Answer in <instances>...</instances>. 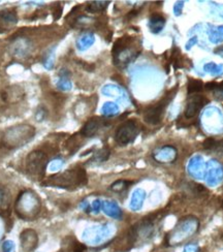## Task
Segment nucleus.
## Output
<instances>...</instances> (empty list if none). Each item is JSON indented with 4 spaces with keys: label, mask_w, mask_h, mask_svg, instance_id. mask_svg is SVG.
<instances>
[{
    "label": "nucleus",
    "mask_w": 223,
    "mask_h": 252,
    "mask_svg": "<svg viewBox=\"0 0 223 252\" xmlns=\"http://www.w3.org/2000/svg\"><path fill=\"white\" fill-rule=\"evenodd\" d=\"M9 50H11L13 56L19 58H25L26 56L30 54L32 50V44L28 38L20 36L14 40L11 47H9Z\"/></svg>",
    "instance_id": "9d476101"
},
{
    "label": "nucleus",
    "mask_w": 223,
    "mask_h": 252,
    "mask_svg": "<svg viewBox=\"0 0 223 252\" xmlns=\"http://www.w3.org/2000/svg\"><path fill=\"white\" fill-rule=\"evenodd\" d=\"M203 89V83L200 80H196V79H189L188 81V94H197L200 92Z\"/></svg>",
    "instance_id": "412c9836"
},
{
    "label": "nucleus",
    "mask_w": 223,
    "mask_h": 252,
    "mask_svg": "<svg viewBox=\"0 0 223 252\" xmlns=\"http://www.w3.org/2000/svg\"><path fill=\"white\" fill-rule=\"evenodd\" d=\"M2 252H16V245L12 240H6L3 242Z\"/></svg>",
    "instance_id": "5701e85b"
},
{
    "label": "nucleus",
    "mask_w": 223,
    "mask_h": 252,
    "mask_svg": "<svg viewBox=\"0 0 223 252\" xmlns=\"http://www.w3.org/2000/svg\"><path fill=\"white\" fill-rule=\"evenodd\" d=\"M18 23V16L14 9L0 11V33L12 30Z\"/></svg>",
    "instance_id": "f8f14e48"
},
{
    "label": "nucleus",
    "mask_w": 223,
    "mask_h": 252,
    "mask_svg": "<svg viewBox=\"0 0 223 252\" xmlns=\"http://www.w3.org/2000/svg\"><path fill=\"white\" fill-rule=\"evenodd\" d=\"M57 85H58V87H59V88L62 89V90H69V89L71 88V83H70L69 80L66 79L65 76L60 77V80L58 81Z\"/></svg>",
    "instance_id": "393cba45"
},
{
    "label": "nucleus",
    "mask_w": 223,
    "mask_h": 252,
    "mask_svg": "<svg viewBox=\"0 0 223 252\" xmlns=\"http://www.w3.org/2000/svg\"><path fill=\"white\" fill-rule=\"evenodd\" d=\"M140 133V126L134 120H127L118 126L115 132V141L120 146H126L132 143Z\"/></svg>",
    "instance_id": "6e6552de"
},
{
    "label": "nucleus",
    "mask_w": 223,
    "mask_h": 252,
    "mask_svg": "<svg viewBox=\"0 0 223 252\" xmlns=\"http://www.w3.org/2000/svg\"><path fill=\"white\" fill-rule=\"evenodd\" d=\"M92 43H93V38L86 36V37L82 38V40L79 43H77V47H79L80 49H85V48L89 47Z\"/></svg>",
    "instance_id": "a878e982"
},
{
    "label": "nucleus",
    "mask_w": 223,
    "mask_h": 252,
    "mask_svg": "<svg viewBox=\"0 0 223 252\" xmlns=\"http://www.w3.org/2000/svg\"><path fill=\"white\" fill-rule=\"evenodd\" d=\"M103 210H104V213H106V214L111 217L119 218L121 216L120 209L118 208L117 205H116V203L112 202H105L103 205Z\"/></svg>",
    "instance_id": "f3484780"
},
{
    "label": "nucleus",
    "mask_w": 223,
    "mask_h": 252,
    "mask_svg": "<svg viewBox=\"0 0 223 252\" xmlns=\"http://www.w3.org/2000/svg\"><path fill=\"white\" fill-rule=\"evenodd\" d=\"M104 125H105V120H103L102 118H99V117L91 118L85 123L80 133L83 135V137L91 138L98 133L99 129L103 127Z\"/></svg>",
    "instance_id": "ddd939ff"
},
{
    "label": "nucleus",
    "mask_w": 223,
    "mask_h": 252,
    "mask_svg": "<svg viewBox=\"0 0 223 252\" xmlns=\"http://www.w3.org/2000/svg\"><path fill=\"white\" fill-rule=\"evenodd\" d=\"M25 166L29 177L33 179H42L48 169L47 155L40 150L32 151L26 157Z\"/></svg>",
    "instance_id": "423d86ee"
},
{
    "label": "nucleus",
    "mask_w": 223,
    "mask_h": 252,
    "mask_svg": "<svg viewBox=\"0 0 223 252\" xmlns=\"http://www.w3.org/2000/svg\"><path fill=\"white\" fill-rule=\"evenodd\" d=\"M110 156V150L106 148H102L99 151H96L92 158L90 159V162H95V163H100L105 161Z\"/></svg>",
    "instance_id": "6ab92c4d"
},
{
    "label": "nucleus",
    "mask_w": 223,
    "mask_h": 252,
    "mask_svg": "<svg viewBox=\"0 0 223 252\" xmlns=\"http://www.w3.org/2000/svg\"><path fill=\"white\" fill-rule=\"evenodd\" d=\"M12 205V195L8 188L0 184V216L9 214V209Z\"/></svg>",
    "instance_id": "4468645a"
},
{
    "label": "nucleus",
    "mask_w": 223,
    "mask_h": 252,
    "mask_svg": "<svg viewBox=\"0 0 223 252\" xmlns=\"http://www.w3.org/2000/svg\"><path fill=\"white\" fill-rule=\"evenodd\" d=\"M135 46V40L132 36H122L116 41L112 50L114 63L117 66L124 67L134 60L139 55Z\"/></svg>",
    "instance_id": "20e7f679"
},
{
    "label": "nucleus",
    "mask_w": 223,
    "mask_h": 252,
    "mask_svg": "<svg viewBox=\"0 0 223 252\" xmlns=\"http://www.w3.org/2000/svg\"><path fill=\"white\" fill-rule=\"evenodd\" d=\"M217 144H218V141H216L215 139H213V138H209V139H207L205 142H203L202 146H203V148H205L206 150H209V151H216Z\"/></svg>",
    "instance_id": "4be33fe9"
},
{
    "label": "nucleus",
    "mask_w": 223,
    "mask_h": 252,
    "mask_svg": "<svg viewBox=\"0 0 223 252\" xmlns=\"http://www.w3.org/2000/svg\"><path fill=\"white\" fill-rule=\"evenodd\" d=\"M158 221V215L153 214L151 216L145 217L137 225H134L128 234L129 242L132 244L135 243H143L145 241H148L154 235L155 226Z\"/></svg>",
    "instance_id": "39448f33"
},
{
    "label": "nucleus",
    "mask_w": 223,
    "mask_h": 252,
    "mask_svg": "<svg viewBox=\"0 0 223 252\" xmlns=\"http://www.w3.org/2000/svg\"><path fill=\"white\" fill-rule=\"evenodd\" d=\"M110 2L109 1H93L87 5L86 9L89 13H99L104 11Z\"/></svg>",
    "instance_id": "aec40b11"
},
{
    "label": "nucleus",
    "mask_w": 223,
    "mask_h": 252,
    "mask_svg": "<svg viewBox=\"0 0 223 252\" xmlns=\"http://www.w3.org/2000/svg\"><path fill=\"white\" fill-rule=\"evenodd\" d=\"M208 100L199 94H192L189 96L184 116L186 119H192L199 113V111L208 103Z\"/></svg>",
    "instance_id": "1a4fd4ad"
},
{
    "label": "nucleus",
    "mask_w": 223,
    "mask_h": 252,
    "mask_svg": "<svg viewBox=\"0 0 223 252\" xmlns=\"http://www.w3.org/2000/svg\"><path fill=\"white\" fill-rule=\"evenodd\" d=\"M47 115V111L45 108H43V106H41L40 109H38V111L36 112V119L37 121H43L46 117Z\"/></svg>",
    "instance_id": "bb28decb"
},
{
    "label": "nucleus",
    "mask_w": 223,
    "mask_h": 252,
    "mask_svg": "<svg viewBox=\"0 0 223 252\" xmlns=\"http://www.w3.org/2000/svg\"><path fill=\"white\" fill-rule=\"evenodd\" d=\"M145 199V192L142 189H138L133 192V196L131 199V203H130V207L132 210H139L142 205H143V202Z\"/></svg>",
    "instance_id": "dca6fc26"
},
{
    "label": "nucleus",
    "mask_w": 223,
    "mask_h": 252,
    "mask_svg": "<svg viewBox=\"0 0 223 252\" xmlns=\"http://www.w3.org/2000/svg\"><path fill=\"white\" fill-rule=\"evenodd\" d=\"M85 249H86L85 245H83V244H81V243H76V244H74V252H84Z\"/></svg>",
    "instance_id": "cd10ccee"
},
{
    "label": "nucleus",
    "mask_w": 223,
    "mask_h": 252,
    "mask_svg": "<svg viewBox=\"0 0 223 252\" xmlns=\"http://www.w3.org/2000/svg\"><path fill=\"white\" fill-rule=\"evenodd\" d=\"M23 91L18 87H9L0 92V98L4 102H16L23 99Z\"/></svg>",
    "instance_id": "2eb2a0df"
},
{
    "label": "nucleus",
    "mask_w": 223,
    "mask_h": 252,
    "mask_svg": "<svg viewBox=\"0 0 223 252\" xmlns=\"http://www.w3.org/2000/svg\"><path fill=\"white\" fill-rule=\"evenodd\" d=\"M178 88H173L171 91H169L164 98L158 101L156 104H154L145 112L144 114V120L151 125H156L161 122L164 111L168 108L169 103L172 101V100L176 96Z\"/></svg>",
    "instance_id": "0eeeda50"
},
{
    "label": "nucleus",
    "mask_w": 223,
    "mask_h": 252,
    "mask_svg": "<svg viewBox=\"0 0 223 252\" xmlns=\"http://www.w3.org/2000/svg\"><path fill=\"white\" fill-rule=\"evenodd\" d=\"M35 135V128L29 124H17L7 128L1 138V143L8 149H17L31 142Z\"/></svg>",
    "instance_id": "7ed1b4c3"
},
{
    "label": "nucleus",
    "mask_w": 223,
    "mask_h": 252,
    "mask_svg": "<svg viewBox=\"0 0 223 252\" xmlns=\"http://www.w3.org/2000/svg\"><path fill=\"white\" fill-rule=\"evenodd\" d=\"M87 181L88 179H87L86 171L81 167H75L47 178L43 182V185L64 189H75L86 185Z\"/></svg>",
    "instance_id": "f257e3e1"
},
{
    "label": "nucleus",
    "mask_w": 223,
    "mask_h": 252,
    "mask_svg": "<svg viewBox=\"0 0 223 252\" xmlns=\"http://www.w3.org/2000/svg\"><path fill=\"white\" fill-rule=\"evenodd\" d=\"M21 248L24 252L33 251L38 244V236L37 232L32 228L24 229L20 235Z\"/></svg>",
    "instance_id": "9b49d317"
},
{
    "label": "nucleus",
    "mask_w": 223,
    "mask_h": 252,
    "mask_svg": "<svg viewBox=\"0 0 223 252\" xmlns=\"http://www.w3.org/2000/svg\"><path fill=\"white\" fill-rule=\"evenodd\" d=\"M41 210V198L32 190L22 191L16 200L15 212L23 220H34L40 215Z\"/></svg>",
    "instance_id": "f03ea898"
},
{
    "label": "nucleus",
    "mask_w": 223,
    "mask_h": 252,
    "mask_svg": "<svg viewBox=\"0 0 223 252\" xmlns=\"http://www.w3.org/2000/svg\"><path fill=\"white\" fill-rule=\"evenodd\" d=\"M132 184L131 181H127V180H118L114 182L111 185V190L116 192V193H122L124 192L126 189H127Z\"/></svg>",
    "instance_id": "a211bd4d"
},
{
    "label": "nucleus",
    "mask_w": 223,
    "mask_h": 252,
    "mask_svg": "<svg viewBox=\"0 0 223 252\" xmlns=\"http://www.w3.org/2000/svg\"><path fill=\"white\" fill-rule=\"evenodd\" d=\"M62 164H63L62 160H60V159H54L53 161H51V162L49 163V166H48V169H47V170H49L50 172L58 171V170L61 169Z\"/></svg>",
    "instance_id": "b1692460"
}]
</instances>
